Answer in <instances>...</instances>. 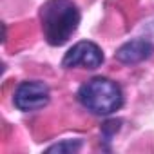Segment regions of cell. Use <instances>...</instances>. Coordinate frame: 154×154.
Listing matches in <instances>:
<instances>
[{"label": "cell", "instance_id": "6da1fadb", "mask_svg": "<svg viewBox=\"0 0 154 154\" xmlns=\"http://www.w3.org/2000/svg\"><path fill=\"white\" fill-rule=\"evenodd\" d=\"M40 24L49 45H63L78 29L80 9L72 0H47L40 8Z\"/></svg>", "mask_w": 154, "mask_h": 154}, {"label": "cell", "instance_id": "7a4b0ae2", "mask_svg": "<svg viewBox=\"0 0 154 154\" xmlns=\"http://www.w3.org/2000/svg\"><path fill=\"white\" fill-rule=\"evenodd\" d=\"M78 102L93 114L109 116L123 105V91L114 80L96 76L78 89Z\"/></svg>", "mask_w": 154, "mask_h": 154}, {"label": "cell", "instance_id": "3957f363", "mask_svg": "<svg viewBox=\"0 0 154 154\" xmlns=\"http://www.w3.org/2000/svg\"><path fill=\"white\" fill-rule=\"evenodd\" d=\"M49 100H51V91H49L47 84H44L40 80L22 82L13 94V103L22 112L40 111L49 103Z\"/></svg>", "mask_w": 154, "mask_h": 154}, {"label": "cell", "instance_id": "277c9868", "mask_svg": "<svg viewBox=\"0 0 154 154\" xmlns=\"http://www.w3.org/2000/svg\"><path fill=\"white\" fill-rule=\"evenodd\" d=\"M103 63V51L100 45L89 40H82L74 44L63 56L62 67L72 69V67H84V69H98Z\"/></svg>", "mask_w": 154, "mask_h": 154}, {"label": "cell", "instance_id": "5b68a950", "mask_svg": "<svg viewBox=\"0 0 154 154\" xmlns=\"http://www.w3.org/2000/svg\"><path fill=\"white\" fill-rule=\"evenodd\" d=\"M152 53H154V45H152L150 40H147V38H132V40L125 42L116 51V60L125 63V65H134V63H140V62L150 58Z\"/></svg>", "mask_w": 154, "mask_h": 154}, {"label": "cell", "instance_id": "8992f818", "mask_svg": "<svg viewBox=\"0 0 154 154\" xmlns=\"http://www.w3.org/2000/svg\"><path fill=\"white\" fill-rule=\"evenodd\" d=\"M82 149V140H62L45 149V152H58V154H74Z\"/></svg>", "mask_w": 154, "mask_h": 154}, {"label": "cell", "instance_id": "52a82bcc", "mask_svg": "<svg viewBox=\"0 0 154 154\" xmlns=\"http://www.w3.org/2000/svg\"><path fill=\"white\" fill-rule=\"evenodd\" d=\"M120 120H111V122H107V123H103V127H102V140H105V141H111V138L120 131Z\"/></svg>", "mask_w": 154, "mask_h": 154}]
</instances>
